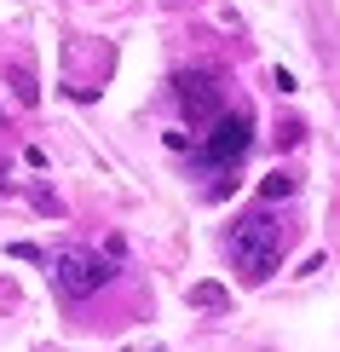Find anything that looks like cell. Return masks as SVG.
Wrapping results in <instances>:
<instances>
[{
    "instance_id": "5b68a950",
    "label": "cell",
    "mask_w": 340,
    "mask_h": 352,
    "mask_svg": "<svg viewBox=\"0 0 340 352\" xmlns=\"http://www.w3.org/2000/svg\"><path fill=\"white\" fill-rule=\"evenodd\" d=\"M190 306H208V312H225L231 295H225V283H196L190 289Z\"/></svg>"
},
{
    "instance_id": "277c9868",
    "label": "cell",
    "mask_w": 340,
    "mask_h": 352,
    "mask_svg": "<svg viewBox=\"0 0 340 352\" xmlns=\"http://www.w3.org/2000/svg\"><path fill=\"white\" fill-rule=\"evenodd\" d=\"M248 144H254V122H248L242 110H225L208 133H202V162L208 168H231V162L248 156Z\"/></svg>"
},
{
    "instance_id": "6da1fadb",
    "label": "cell",
    "mask_w": 340,
    "mask_h": 352,
    "mask_svg": "<svg viewBox=\"0 0 340 352\" xmlns=\"http://www.w3.org/2000/svg\"><path fill=\"white\" fill-rule=\"evenodd\" d=\"M231 260H236V277L242 283H265V277L277 272V260H283V219L271 208H248L242 219L231 226Z\"/></svg>"
},
{
    "instance_id": "8992f818",
    "label": "cell",
    "mask_w": 340,
    "mask_h": 352,
    "mask_svg": "<svg viewBox=\"0 0 340 352\" xmlns=\"http://www.w3.org/2000/svg\"><path fill=\"white\" fill-rule=\"evenodd\" d=\"M260 197H265V202H277V197H294V179H288V173H265Z\"/></svg>"
},
{
    "instance_id": "3957f363",
    "label": "cell",
    "mask_w": 340,
    "mask_h": 352,
    "mask_svg": "<svg viewBox=\"0 0 340 352\" xmlns=\"http://www.w3.org/2000/svg\"><path fill=\"white\" fill-rule=\"evenodd\" d=\"M173 98H179L185 122L214 127L219 116H225V110H219V104H225V87H219L214 69H179V76H173Z\"/></svg>"
},
{
    "instance_id": "7a4b0ae2",
    "label": "cell",
    "mask_w": 340,
    "mask_h": 352,
    "mask_svg": "<svg viewBox=\"0 0 340 352\" xmlns=\"http://www.w3.org/2000/svg\"><path fill=\"white\" fill-rule=\"evenodd\" d=\"M110 277H115V254H87V248L52 254V289H58V300H87V295H98Z\"/></svg>"
}]
</instances>
